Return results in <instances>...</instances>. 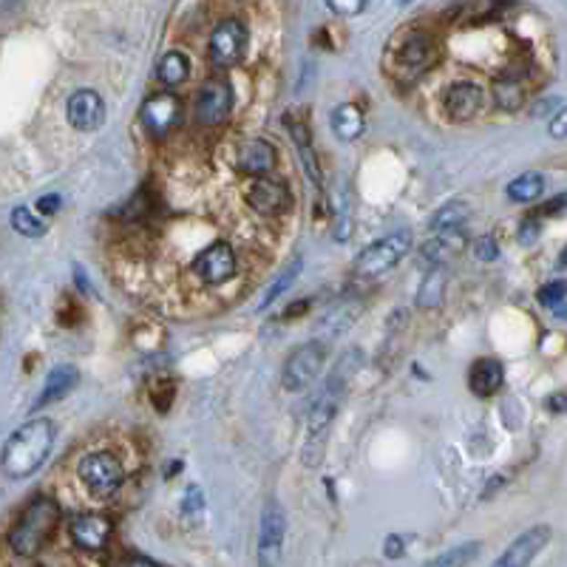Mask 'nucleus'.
Masks as SVG:
<instances>
[{
  "label": "nucleus",
  "instance_id": "nucleus-1",
  "mask_svg": "<svg viewBox=\"0 0 567 567\" xmlns=\"http://www.w3.org/2000/svg\"><path fill=\"white\" fill-rule=\"evenodd\" d=\"M357 360H360V355L355 349L349 355H344L338 364H335V369L329 372L321 395L313 403V411H309V420H306V446H304V462L309 469H315L324 459L329 426H332L335 415H338L341 400L349 389V380L357 369Z\"/></svg>",
  "mask_w": 567,
  "mask_h": 567
},
{
  "label": "nucleus",
  "instance_id": "nucleus-2",
  "mask_svg": "<svg viewBox=\"0 0 567 567\" xmlns=\"http://www.w3.org/2000/svg\"><path fill=\"white\" fill-rule=\"evenodd\" d=\"M51 446H55V426L46 418L29 420L6 440L4 457H0V469L12 479L32 477L46 462Z\"/></svg>",
  "mask_w": 567,
  "mask_h": 567
},
{
  "label": "nucleus",
  "instance_id": "nucleus-3",
  "mask_svg": "<svg viewBox=\"0 0 567 567\" xmlns=\"http://www.w3.org/2000/svg\"><path fill=\"white\" fill-rule=\"evenodd\" d=\"M60 522V505L48 497H37L23 510L20 522L9 533V545L17 556H35L48 542L51 531Z\"/></svg>",
  "mask_w": 567,
  "mask_h": 567
},
{
  "label": "nucleus",
  "instance_id": "nucleus-4",
  "mask_svg": "<svg viewBox=\"0 0 567 567\" xmlns=\"http://www.w3.org/2000/svg\"><path fill=\"white\" fill-rule=\"evenodd\" d=\"M408 250H411V236L406 233V230L383 236V239H377L375 244H369L364 253L357 255V262L352 267V275L357 281H377L389 270H395L408 255Z\"/></svg>",
  "mask_w": 567,
  "mask_h": 567
},
{
  "label": "nucleus",
  "instance_id": "nucleus-5",
  "mask_svg": "<svg viewBox=\"0 0 567 567\" xmlns=\"http://www.w3.org/2000/svg\"><path fill=\"white\" fill-rule=\"evenodd\" d=\"M77 471H80V479L88 488V494L97 500H106V497L117 494L122 479H125L122 462L108 451H97V454L83 457Z\"/></svg>",
  "mask_w": 567,
  "mask_h": 567
},
{
  "label": "nucleus",
  "instance_id": "nucleus-6",
  "mask_svg": "<svg viewBox=\"0 0 567 567\" xmlns=\"http://www.w3.org/2000/svg\"><path fill=\"white\" fill-rule=\"evenodd\" d=\"M324 360H326V346L321 341H309V344L298 346L287 357V364H284V372H281L284 392H293V395L304 392L306 386L321 375Z\"/></svg>",
  "mask_w": 567,
  "mask_h": 567
},
{
  "label": "nucleus",
  "instance_id": "nucleus-7",
  "mask_svg": "<svg viewBox=\"0 0 567 567\" xmlns=\"http://www.w3.org/2000/svg\"><path fill=\"white\" fill-rule=\"evenodd\" d=\"M247 51V29L242 20L227 17L211 35V63L216 68H233Z\"/></svg>",
  "mask_w": 567,
  "mask_h": 567
},
{
  "label": "nucleus",
  "instance_id": "nucleus-8",
  "mask_svg": "<svg viewBox=\"0 0 567 567\" xmlns=\"http://www.w3.org/2000/svg\"><path fill=\"white\" fill-rule=\"evenodd\" d=\"M179 117H182V102L173 94H150L139 108V119L153 139H165L173 131Z\"/></svg>",
  "mask_w": 567,
  "mask_h": 567
},
{
  "label": "nucleus",
  "instance_id": "nucleus-9",
  "mask_svg": "<svg viewBox=\"0 0 567 567\" xmlns=\"http://www.w3.org/2000/svg\"><path fill=\"white\" fill-rule=\"evenodd\" d=\"M191 270L204 284H216V287H219V284H227L230 278L236 275V253H233V247H230L227 242H213L211 247H204L196 255Z\"/></svg>",
  "mask_w": 567,
  "mask_h": 567
},
{
  "label": "nucleus",
  "instance_id": "nucleus-10",
  "mask_svg": "<svg viewBox=\"0 0 567 567\" xmlns=\"http://www.w3.org/2000/svg\"><path fill=\"white\" fill-rule=\"evenodd\" d=\"M230 111H233V88H230V83L213 77V80H208L199 88L196 119L201 125H222L230 117Z\"/></svg>",
  "mask_w": 567,
  "mask_h": 567
},
{
  "label": "nucleus",
  "instance_id": "nucleus-11",
  "mask_svg": "<svg viewBox=\"0 0 567 567\" xmlns=\"http://www.w3.org/2000/svg\"><path fill=\"white\" fill-rule=\"evenodd\" d=\"M244 201L253 211H259L262 216H281L293 208V193L287 185L259 176L244 188Z\"/></svg>",
  "mask_w": 567,
  "mask_h": 567
},
{
  "label": "nucleus",
  "instance_id": "nucleus-12",
  "mask_svg": "<svg viewBox=\"0 0 567 567\" xmlns=\"http://www.w3.org/2000/svg\"><path fill=\"white\" fill-rule=\"evenodd\" d=\"M284 533H287V517L278 500H267L262 510V525H259V564H273L278 562Z\"/></svg>",
  "mask_w": 567,
  "mask_h": 567
},
{
  "label": "nucleus",
  "instance_id": "nucleus-13",
  "mask_svg": "<svg viewBox=\"0 0 567 567\" xmlns=\"http://www.w3.org/2000/svg\"><path fill=\"white\" fill-rule=\"evenodd\" d=\"M551 542V528L548 525H536L520 533L513 542L502 551V556L491 567H531V562L545 551Z\"/></svg>",
  "mask_w": 567,
  "mask_h": 567
},
{
  "label": "nucleus",
  "instance_id": "nucleus-14",
  "mask_svg": "<svg viewBox=\"0 0 567 567\" xmlns=\"http://www.w3.org/2000/svg\"><path fill=\"white\" fill-rule=\"evenodd\" d=\"M482 108H485V91L469 80L454 83L443 97V111L454 122H469V119L479 117Z\"/></svg>",
  "mask_w": 567,
  "mask_h": 567
},
{
  "label": "nucleus",
  "instance_id": "nucleus-15",
  "mask_svg": "<svg viewBox=\"0 0 567 567\" xmlns=\"http://www.w3.org/2000/svg\"><path fill=\"white\" fill-rule=\"evenodd\" d=\"M66 117L68 122L77 128V131H97V128L106 122V102L102 97L91 88H80L68 97V106H66Z\"/></svg>",
  "mask_w": 567,
  "mask_h": 567
},
{
  "label": "nucleus",
  "instance_id": "nucleus-16",
  "mask_svg": "<svg viewBox=\"0 0 567 567\" xmlns=\"http://www.w3.org/2000/svg\"><path fill=\"white\" fill-rule=\"evenodd\" d=\"M68 531H71V542L88 553L102 551L111 539V522L106 517H99V513H80V517L71 520Z\"/></svg>",
  "mask_w": 567,
  "mask_h": 567
},
{
  "label": "nucleus",
  "instance_id": "nucleus-17",
  "mask_svg": "<svg viewBox=\"0 0 567 567\" xmlns=\"http://www.w3.org/2000/svg\"><path fill=\"white\" fill-rule=\"evenodd\" d=\"M466 247V233L462 230H448V233H434V239H428L420 253H418V264L423 270H437V267H446L454 255L462 253Z\"/></svg>",
  "mask_w": 567,
  "mask_h": 567
},
{
  "label": "nucleus",
  "instance_id": "nucleus-18",
  "mask_svg": "<svg viewBox=\"0 0 567 567\" xmlns=\"http://www.w3.org/2000/svg\"><path fill=\"white\" fill-rule=\"evenodd\" d=\"M275 162H278V150L267 139H250L236 153V168L242 173H250L253 179L270 173L275 168Z\"/></svg>",
  "mask_w": 567,
  "mask_h": 567
},
{
  "label": "nucleus",
  "instance_id": "nucleus-19",
  "mask_svg": "<svg viewBox=\"0 0 567 567\" xmlns=\"http://www.w3.org/2000/svg\"><path fill=\"white\" fill-rule=\"evenodd\" d=\"M505 383V369L500 360L494 357H479L469 369V389L474 397H491L502 389Z\"/></svg>",
  "mask_w": 567,
  "mask_h": 567
},
{
  "label": "nucleus",
  "instance_id": "nucleus-20",
  "mask_svg": "<svg viewBox=\"0 0 567 567\" xmlns=\"http://www.w3.org/2000/svg\"><path fill=\"white\" fill-rule=\"evenodd\" d=\"M284 125H287V131H290V137H293V142H295V150H298L301 165H304V173L309 176V182L324 185V170H321V162H318V153H315V148H313V137H309L306 122L287 117V119H284Z\"/></svg>",
  "mask_w": 567,
  "mask_h": 567
},
{
  "label": "nucleus",
  "instance_id": "nucleus-21",
  "mask_svg": "<svg viewBox=\"0 0 567 567\" xmlns=\"http://www.w3.org/2000/svg\"><path fill=\"white\" fill-rule=\"evenodd\" d=\"M437 57V43L426 35V32H418V35H411L400 51H397V63L400 68H406L408 74H420L426 71Z\"/></svg>",
  "mask_w": 567,
  "mask_h": 567
},
{
  "label": "nucleus",
  "instance_id": "nucleus-22",
  "mask_svg": "<svg viewBox=\"0 0 567 567\" xmlns=\"http://www.w3.org/2000/svg\"><path fill=\"white\" fill-rule=\"evenodd\" d=\"M80 383V372H77L74 366H55L48 372V377H46V383H43V392H40V397H37V403H35V408H43V406H48V403H57V400H63L74 386Z\"/></svg>",
  "mask_w": 567,
  "mask_h": 567
},
{
  "label": "nucleus",
  "instance_id": "nucleus-23",
  "mask_svg": "<svg viewBox=\"0 0 567 567\" xmlns=\"http://www.w3.org/2000/svg\"><path fill=\"white\" fill-rule=\"evenodd\" d=\"M329 122H332V134L338 137L341 142H355L360 134L366 131L364 111H360L355 102H344V106L335 108Z\"/></svg>",
  "mask_w": 567,
  "mask_h": 567
},
{
  "label": "nucleus",
  "instance_id": "nucleus-24",
  "mask_svg": "<svg viewBox=\"0 0 567 567\" xmlns=\"http://www.w3.org/2000/svg\"><path fill=\"white\" fill-rule=\"evenodd\" d=\"M301 270H304V259L301 255H295V259L284 267L278 275H275V281L270 284V287L264 290V295H262V304H259V313H264V309H270L278 298H284V293H287L293 284H295V278L301 275Z\"/></svg>",
  "mask_w": 567,
  "mask_h": 567
},
{
  "label": "nucleus",
  "instance_id": "nucleus-25",
  "mask_svg": "<svg viewBox=\"0 0 567 567\" xmlns=\"http://www.w3.org/2000/svg\"><path fill=\"white\" fill-rule=\"evenodd\" d=\"M469 204L466 201H448L443 204L440 211H437L428 222V227L434 230V233H448V230H462L469 222Z\"/></svg>",
  "mask_w": 567,
  "mask_h": 567
},
{
  "label": "nucleus",
  "instance_id": "nucleus-26",
  "mask_svg": "<svg viewBox=\"0 0 567 567\" xmlns=\"http://www.w3.org/2000/svg\"><path fill=\"white\" fill-rule=\"evenodd\" d=\"M188 74H191V63H188V57L182 55V51H168V55L157 66L160 83L168 86V88L182 86L188 80Z\"/></svg>",
  "mask_w": 567,
  "mask_h": 567
},
{
  "label": "nucleus",
  "instance_id": "nucleus-27",
  "mask_svg": "<svg viewBox=\"0 0 567 567\" xmlns=\"http://www.w3.org/2000/svg\"><path fill=\"white\" fill-rule=\"evenodd\" d=\"M542 191H545V179H542V173L528 170V173H522V176L513 179L505 193H508L510 201H517V204H531V201H536L539 196H542Z\"/></svg>",
  "mask_w": 567,
  "mask_h": 567
},
{
  "label": "nucleus",
  "instance_id": "nucleus-28",
  "mask_svg": "<svg viewBox=\"0 0 567 567\" xmlns=\"http://www.w3.org/2000/svg\"><path fill=\"white\" fill-rule=\"evenodd\" d=\"M494 99H497V106L502 111H517V108H522V102H525V88H522V83L517 80V77L505 74L494 83Z\"/></svg>",
  "mask_w": 567,
  "mask_h": 567
},
{
  "label": "nucleus",
  "instance_id": "nucleus-29",
  "mask_svg": "<svg viewBox=\"0 0 567 567\" xmlns=\"http://www.w3.org/2000/svg\"><path fill=\"white\" fill-rule=\"evenodd\" d=\"M360 315V304L355 301V298H349V301H344V304H338L332 309V313L321 321V329L329 335V338H335V335H341L344 329H349L352 326V321Z\"/></svg>",
  "mask_w": 567,
  "mask_h": 567
},
{
  "label": "nucleus",
  "instance_id": "nucleus-30",
  "mask_svg": "<svg viewBox=\"0 0 567 567\" xmlns=\"http://www.w3.org/2000/svg\"><path fill=\"white\" fill-rule=\"evenodd\" d=\"M479 551H482L479 542H462V545H457V548L440 553L437 559H431V562H426V564H420V567H469V564L477 559Z\"/></svg>",
  "mask_w": 567,
  "mask_h": 567
},
{
  "label": "nucleus",
  "instance_id": "nucleus-31",
  "mask_svg": "<svg viewBox=\"0 0 567 567\" xmlns=\"http://www.w3.org/2000/svg\"><path fill=\"white\" fill-rule=\"evenodd\" d=\"M443 293H446V270H443V267L428 270V278L423 281V287H420V293H418V306H423V309H428V306H440Z\"/></svg>",
  "mask_w": 567,
  "mask_h": 567
},
{
  "label": "nucleus",
  "instance_id": "nucleus-32",
  "mask_svg": "<svg viewBox=\"0 0 567 567\" xmlns=\"http://www.w3.org/2000/svg\"><path fill=\"white\" fill-rule=\"evenodd\" d=\"M12 227L17 230L20 236H29V239H40L46 233V224L29 208H17L12 213Z\"/></svg>",
  "mask_w": 567,
  "mask_h": 567
},
{
  "label": "nucleus",
  "instance_id": "nucleus-33",
  "mask_svg": "<svg viewBox=\"0 0 567 567\" xmlns=\"http://www.w3.org/2000/svg\"><path fill=\"white\" fill-rule=\"evenodd\" d=\"M173 397H176V383H173L170 377H160L157 383L150 386V403H153V408L160 411V415L170 411Z\"/></svg>",
  "mask_w": 567,
  "mask_h": 567
},
{
  "label": "nucleus",
  "instance_id": "nucleus-34",
  "mask_svg": "<svg viewBox=\"0 0 567 567\" xmlns=\"http://www.w3.org/2000/svg\"><path fill=\"white\" fill-rule=\"evenodd\" d=\"M564 298H567V281H551V284H545V287H539V293H536V301L545 309L562 306Z\"/></svg>",
  "mask_w": 567,
  "mask_h": 567
},
{
  "label": "nucleus",
  "instance_id": "nucleus-35",
  "mask_svg": "<svg viewBox=\"0 0 567 567\" xmlns=\"http://www.w3.org/2000/svg\"><path fill=\"white\" fill-rule=\"evenodd\" d=\"M204 513V497H201V488L199 485H191L188 488V494H185V500H182V517L188 520V522H196L199 517Z\"/></svg>",
  "mask_w": 567,
  "mask_h": 567
},
{
  "label": "nucleus",
  "instance_id": "nucleus-36",
  "mask_svg": "<svg viewBox=\"0 0 567 567\" xmlns=\"http://www.w3.org/2000/svg\"><path fill=\"white\" fill-rule=\"evenodd\" d=\"M326 6L341 17H355L366 9V0H326Z\"/></svg>",
  "mask_w": 567,
  "mask_h": 567
},
{
  "label": "nucleus",
  "instance_id": "nucleus-37",
  "mask_svg": "<svg viewBox=\"0 0 567 567\" xmlns=\"http://www.w3.org/2000/svg\"><path fill=\"white\" fill-rule=\"evenodd\" d=\"M497 255H500V247L491 236H482V239L474 242V259L477 262H494Z\"/></svg>",
  "mask_w": 567,
  "mask_h": 567
},
{
  "label": "nucleus",
  "instance_id": "nucleus-38",
  "mask_svg": "<svg viewBox=\"0 0 567 567\" xmlns=\"http://www.w3.org/2000/svg\"><path fill=\"white\" fill-rule=\"evenodd\" d=\"M128 216H131V219H142V216H148L150 213V193L142 188L134 199H131V204H128Z\"/></svg>",
  "mask_w": 567,
  "mask_h": 567
},
{
  "label": "nucleus",
  "instance_id": "nucleus-39",
  "mask_svg": "<svg viewBox=\"0 0 567 567\" xmlns=\"http://www.w3.org/2000/svg\"><path fill=\"white\" fill-rule=\"evenodd\" d=\"M548 134H551L553 139H567V108H562L559 114L551 117Z\"/></svg>",
  "mask_w": 567,
  "mask_h": 567
},
{
  "label": "nucleus",
  "instance_id": "nucleus-40",
  "mask_svg": "<svg viewBox=\"0 0 567 567\" xmlns=\"http://www.w3.org/2000/svg\"><path fill=\"white\" fill-rule=\"evenodd\" d=\"M383 556H386V559H400V556H403V536H397V533L386 536V542H383Z\"/></svg>",
  "mask_w": 567,
  "mask_h": 567
},
{
  "label": "nucleus",
  "instance_id": "nucleus-41",
  "mask_svg": "<svg viewBox=\"0 0 567 567\" xmlns=\"http://www.w3.org/2000/svg\"><path fill=\"white\" fill-rule=\"evenodd\" d=\"M313 306V301L309 298H301V301H295V304H290L287 309H284L281 313V321H293V318H301V315H306V309Z\"/></svg>",
  "mask_w": 567,
  "mask_h": 567
},
{
  "label": "nucleus",
  "instance_id": "nucleus-42",
  "mask_svg": "<svg viewBox=\"0 0 567 567\" xmlns=\"http://www.w3.org/2000/svg\"><path fill=\"white\" fill-rule=\"evenodd\" d=\"M60 204H63V199H60L57 193H48V196H43V199L37 201V211H40L43 216H51V213H57V211H60Z\"/></svg>",
  "mask_w": 567,
  "mask_h": 567
},
{
  "label": "nucleus",
  "instance_id": "nucleus-43",
  "mask_svg": "<svg viewBox=\"0 0 567 567\" xmlns=\"http://www.w3.org/2000/svg\"><path fill=\"white\" fill-rule=\"evenodd\" d=\"M114 567H162V564H157L153 559H145V556H125Z\"/></svg>",
  "mask_w": 567,
  "mask_h": 567
},
{
  "label": "nucleus",
  "instance_id": "nucleus-44",
  "mask_svg": "<svg viewBox=\"0 0 567 567\" xmlns=\"http://www.w3.org/2000/svg\"><path fill=\"white\" fill-rule=\"evenodd\" d=\"M539 239V224L531 219V222H525L522 227H520V242L522 244H533Z\"/></svg>",
  "mask_w": 567,
  "mask_h": 567
},
{
  "label": "nucleus",
  "instance_id": "nucleus-45",
  "mask_svg": "<svg viewBox=\"0 0 567 567\" xmlns=\"http://www.w3.org/2000/svg\"><path fill=\"white\" fill-rule=\"evenodd\" d=\"M564 208H567V193H564V196L551 199L548 204H542V216H556V213H562Z\"/></svg>",
  "mask_w": 567,
  "mask_h": 567
},
{
  "label": "nucleus",
  "instance_id": "nucleus-46",
  "mask_svg": "<svg viewBox=\"0 0 567 567\" xmlns=\"http://www.w3.org/2000/svg\"><path fill=\"white\" fill-rule=\"evenodd\" d=\"M551 411H567V395H553V397H548V403H545Z\"/></svg>",
  "mask_w": 567,
  "mask_h": 567
},
{
  "label": "nucleus",
  "instance_id": "nucleus-47",
  "mask_svg": "<svg viewBox=\"0 0 567 567\" xmlns=\"http://www.w3.org/2000/svg\"><path fill=\"white\" fill-rule=\"evenodd\" d=\"M23 4V0H0V15H6V12H15L17 6Z\"/></svg>",
  "mask_w": 567,
  "mask_h": 567
},
{
  "label": "nucleus",
  "instance_id": "nucleus-48",
  "mask_svg": "<svg viewBox=\"0 0 567 567\" xmlns=\"http://www.w3.org/2000/svg\"><path fill=\"white\" fill-rule=\"evenodd\" d=\"M559 267H567V247H564V253H562V259H559Z\"/></svg>",
  "mask_w": 567,
  "mask_h": 567
}]
</instances>
